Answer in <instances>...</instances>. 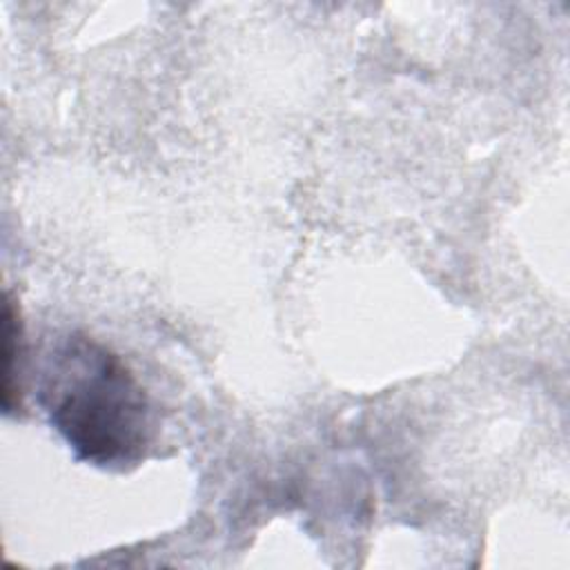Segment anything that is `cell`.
I'll use <instances>...</instances> for the list:
<instances>
[{
    "label": "cell",
    "instance_id": "cell-1",
    "mask_svg": "<svg viewBox=\"0 0 570 570\" xmlns=\"http://www.w3.org/2000/svg\"><path fill=\"white\" fill-rule=\"evenodd\" d=\"M38 399L51 428L89 465L129 470L145 461L154 443L145 387L116 352L87 334L73 332L53 347Z\"/></svg>",
    "mask_w": 570,
    "mask_h": 570
},
{
    "label": "cell",
    "instance_id": "cell-2",
    "mask_svg": "<svg viewBox=\"0 0 570 570\" xmlns=\"http://www.w3.org/2000/svg\"><path fill=\"white\" fill-rule=\"evenodd\" d=\"M22 361H24V334L16 303L4 294L2 305V410L11 414L22 407Z\"/></svg>",
    "mask_w": 570,
    "mask_h": 570
}]
</instances>
